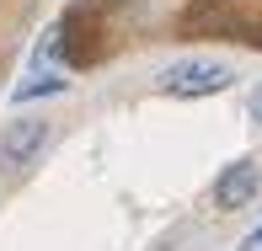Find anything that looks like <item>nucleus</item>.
Returning a JSON list of instances; mask_svg holds the SVG:
<instances>
[{"label": "nucleus", "instance_id": "nucleus-1", "mask_svg": "<svg viewBox=\"0 0 262 251\" xmlns=\"http://www.w3.org/2000/svg\"><path fill=\"white\" fill-rule=\"evenodd\" d=\"M230 80H235V75H230V64H220V59H177L171 70H161L156 86L166 91V97L193 102V97H220Z\"/></svg>", "mask_w": 262, "mask_h": 251}, {"label": "nucleus", "instance_id": "nucleus-2", "mask_svg": "<svg viewBox=\"0 0 262 251\" xmlns=\"http://www.w3.org/2000/svg\"><path fill=\"white\" fill-rule=\"evenodd\" d=\"M49 139H54V128L43 123V118H16V123H6L0 128V166H6V171H27V166L49 150Z\"/></svg>", "mask_w": 262, "mask_h": 251}, {"label": "nucleus", "instance_id": "nucleus-3", "mask_svg": "<svg viewBox=\"0 0 262 251\" xmlns=\"http://www.w3.org/2000/svg\"><path fill=\"white\" fill-rule=\"evenodd\" d=\"M257 187H262V171L252 161H235V166H225V171L214 176V203H220V209H246V203L257 198Z\"/></svg>", "mask_w": 262, "mask_h": 251}, {"label": "nucleus", "instance_id": "nucleus-4", "mask_svg": "<svg viewBox=\"0 0 262 251\" xmlns=\"http://www.w3.org/2000/svg\"><path fill=\"white\" fill-rule=\"evenodd\" d=\"M54 91H64V75L43 70V75H32L27 86H16V102H32V97H54Z\"/></svg>", "mask_w": 262, "mask_h": 251}, {"label": "nucleus", "instance_id": "nucleus-5", "mask_svg": "<svg viewBox=\"0 0 262 251\" xmlns=\"http://www.w3.org/2000/svg\"><path fill=\"white\" fill-rule=\"evenodd\" d=\"M252 123H257V128H262V86H257V91H252Z\"/></svg>", "mask_w": 262, "mask_h": 251}, {"label": "nucleus", "instance_id": "nucleus-6", "mask_svg": "<svg viewBox=\"0 0 262 251\" xmlns=\"http://www.w3.org/2000/svg\"><path fill=\"white\" fill-rule=\"evenodd\" d=\"M262 246V230H252V235H246V251H257Z\"/></svg>", "mask_w": 262, "mask_h": 251}]
</instances>
